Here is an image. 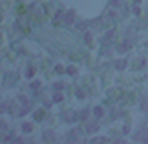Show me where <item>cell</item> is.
Masks as SVG:
<instances>
[{
    "mask_svg": "<svg viewBox=\"0 0 148 144\" xmlns=\"http://www.w3.org/2000/svg\"><path fill=\"white\" fill-rule=\"evenodd\" d=\"M117 16H119V9L112 7V6H110V9H107V13H105V18H109V20H114Z\"/></svg>",
    "mask_w": 148,
    "mask_h": 144,
    "instance_id": "obj_1",
    "label": "cell"
},
{
    "mask_svg": "<svg viewBox=\"0 0 148 144\" xmlns=\"http://www.w3.org/2000/svg\"><path fill=\"white\" fill-rule=\"evenodd\" d=\"M76 117H78V115H76L74 112H71V110H69V112H63V119H65L67 122H72V121H76Z\"/></svg>",
    "mask_w": 148,
    "mask_h": 144,
    "instance_id": "obj_2",
    "label": "cell"
},
{
    "mask_svg": "<svg viewBox=\"0 0 148 144\" xmlns=\"http://www.w3.org/2000/svg\"><path fill=\"white\" fill-rule=\"evenodd\" d=\"M74 16H76V11H69L67 14H65V18H63V20H65V24H74Z\"/></svg>",
    "mask_w": 148,
    "mask_h": 144,
    "instance_id": "obj_3",
    "label": "cell"
},
{
    "mask_svg": "<svg viewBox=\"0 0 148 144\" xmlns=\"http://www.w3.org/2000/svg\"><path fill=\"white\" fill-rule=\"evenodd\" d=\"M134 139H136V140H139V142H146V140H148V132H139Z\"/></svg>",
    "mask_w": 148,
    "mask_h": 144,
    "instance_id": "obj_4",
    "label": "cell"
},
{
    "mask_svg": "<svg viewBox=\"0 0 148 144\" xmlns=\"http://www.w3.org/2000/svg\"><path fill=\"white\" fill-rule=\"evenodd\" d=\"M87 132H89V133H94V132H98V122H96V121H90L89 124H87Z\"/></svg>",
    "mask_w": 148,
    "mask_h": 144,
    "instance_id": "obj_5",
    "label": "cell"
},
{
    "mask_svg": "<svg viewBox=\"0 0 148 144\" xmlns=\"http://www.w3.org/2000/svg\"><path fill=\"white\" fill-rule=\"evenodd\" d=\"M114 65H116V69H117V70H125V67H126V61H125V59H117Z\"/></svg>",
    "mask_w": 148,
    "mask_h": 144,
    "instance_id": "obj_6",
    "label": "cell"
},
{
    "mask_svg": "<svg viewBox=\"0 0 148 144\" xmlns=\"http://www.w3.org/2000/svg\"><path fill=\"white\" fill-rule=\"evenodd\" d=\"M103 114H105V112H103V108H101V106H96V108H94V117H96V119H101V117H103Z\"/></svg>",
    "mask_w": 148,
    "mask_h": 144,
    "instance_id": "obj_7",
    "label": "cell"
},
{
    "mask_svg": "<svg viewBox=\"0 0 148 144\" xmlns=\"http://www.w3.org/2000/svg\"><path fill=\"white\" fill-rule=\"evenodd\" d=\"M141 108H143V112H148V99L146 97H141Z\"/></svg>",
    "mask_w": 148,
    "mask_h": 144,
    "instance_id": "obj_8",
    "label": "cell"
},
{
    "mask_svg": "<svg viewBox=\"0 0 148 144\" xmlns=\"http://www.w3.org/2000/svg\"><path fill=\"white\" fill-rule=\"evenodd\" d=\"M22 130H24L25 133H29V132L33 130V124H31V122H24V124H22Z\"/></svg>",
    "mask_w": 148,
    "mask_h": 144,
    "instance_id": "obj_9",
    "label": "cell"
},
{
    "mask_svg": "<svg viewBox=\"0 0 148 144\" xmlns=\"http://www.w3.org/2000/svg\"><path fill=\"white\" fill-rule=\"evenodd\" d=\"M110 6H112V7H117V9H121L123 2H121V0H110Z\"/></svg>",
    "mask_w": 148,
    "mask_h": 144,
    "instance_id": "obj_10",
    "label": "cell"
},
{
    "mask_svg": "<svg viewBox=\"0 0 148 144\" xmlns=\"http://www.w3.org/2000/svg\"><path fill=\"white\" fill-rule=\"evenodd\" d=\"M71 135H69V139L71 140H74V139H78V130H72V132H69Z\"/></svg>",
    "mask_w": 148,
    "mask_h": 144,
    "instance_id": "obj_11",
    "label": "cell"
},
{
    "mask_svg": "<svg viewBox=\"0 0 148 144\" xmlns=\"http://www.w3.org/2000/svg\"><path fill=\"white\" fill-rule=\"evenodd\" d=\"M51 133H52V132H44V139H45V140H47V139H49V140H54V137H52Z\"/></svg>",
    "mask_w": 148,
    "mask_h": 144,
    "instance_id": "obj_12",
    "label": "cell"
},
{
    "mask_svg": "<svg viewBox=\"0 0 148 144\" xmlns=\"http://www.w3.org/2000/svg\"><path fill=\"white\" fill-rule=\"evenodd\" d=\"M34 72H36V69H34V67L27 69V77H33V76H34Z\"/></svg>",
    "mask_w": 148,
    "mask_h": 144,
    "instance_id": "obj_13",
    "label": "cell"
},
{
    "mask_svg": "<svg viewBox=\"0 0 148 144\" xmlns=\"http://www.w3.org/2000/svg\"><path fill=\"white\" fill-rule=\"evenodd\" d=\"M0 110H2V112L9 110V103H7V101H4V103H2V108H0Z\"/></svg>",
    "mask_w": 148,
    "mask_h": 144,
    "instance_id": "obj_14",
    "label": "cell"
},
{
    "mask_svg": "<svg viewBox=\"0 0 148 144\" xmlns=\"http://www.w3.org/2000/svg\"><path fill=\"white\" fill-rule=\"evenodd\" d=\"M54 90H63V83H54Z\"/></svg>",
    "mask_w": 148,
    "mask_h": 144,
    "instance_id": "obj_15",
    "label": "cell"
},
{
    "mask_svg": "<svg viewBox=\"0 0 148 144\" xmlns=\"http://www.w3.org/2000/svg\"><path fill=\"white\" fill-rule=\"evenodd\" d=\"M61 99H63V95H61L60 92H56V94H54V101L58 103V101H61Z\"/></svg>",
    "mask_w": 148,
    "mask_h": 144,
    "instance_id": "obj_16",
    "label": "cell"
},
{
    "mask_svg": "<svg viewBox=\"0 0 148 144\" xmlns=\"http://www.w3.org/2000/svg\"><path fill=\"white\" fill-rule=\"evenodd\" d=\"M85 42H87V43H90V42H92V34H90V33H87V34H85Z\"/></svg>",
    "mask_w": 148,
    "mask_h": 144,
    "instance_id": "obj_17",
    "label": "cell"
},
{
    "mask_svg": "<svg viewBox=\"0 0 148 144\" xmlns=\"http://www.w3.org/2000/svg\"><path fill=\"white\" fill-rule=\"evenodd\" d=\"M92 142H107V139H103V137H96V139H92Z\"/></svg>",
    "mask_w": 148,
    "mask_h": 144,
    "instance_id": "obj_18",
    "label": "cell"
},
{
    "mask_svg": "<svg viewBox=\"0 0 148 144\" xmlns=\"http://www.w3.org/2000/svg\"><path fill=\"white\" fill-rule=\"evenodd\" d=\"M76 95H78V97H79V99H85V95H87V94H85V92H81V90H79V92H78V94H76Z\"/></svg>",
    "mask_w": 148,
    "mask_h": 144,
    "instance_id": "obj_19",
    "label": "cell"
},
{
    "mask_svg": "<svg viewBox=\"0 0 148 144\" xmlns=\"http://www.w3.org/2000/svg\"><path fill=\"white\" fill-rule=\"evenodd\" d=\"M61 18H65V14H63L61 11H60V13H56V20H61Z\"/></svg>",
    "mask_w": 148,
    "mask_h": 144,
    "instance_id": "obj_20",
    "label": "cell"
},
{
    "mask_svg": "<svg viewBox=\"0 0 148 144\" xmlns=\"http://www.w3.org/2000/svg\"><path fill=\"white\" fill-rule=\"evenodd\" d=\"M31 87H33V88H40V81H34V83H33Z\"/></svg>",
    "mask_w": 148,
    "mask_h": 144,
    "instance_id": "obj_21",
    "label": "cell"
},
{
    "mask_svg": "<svg viewBox=\"0 0 148 144\" xmlns=\"http://www.w3.org/2000/svg\"><path fill=\"white\" fill-rule=\"evenodd\" d=\"M67 72H69V74H74V72H76V69H74V67H69V69H67Z\"/></svg>",
    "mask_w": 148,
    "mask_h": 144,
    "instance_id": "obj_22",
    "label": "cell"
}]
</instances>
